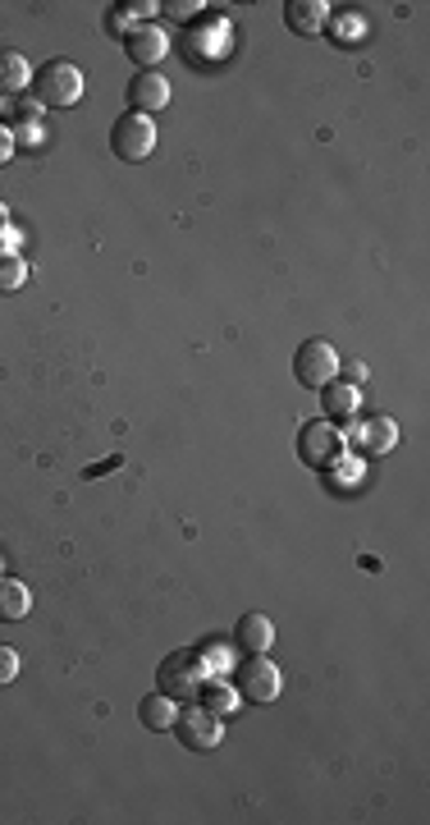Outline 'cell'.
Instances as JSON below:
<instances>
[{
	"label": "cell",
	"instance_id": "11",
	"mask_svg": "<svg viewBox=\"0 0 430 825\" xmlns=\"http://www.w3.org/2000/svg\"><path fill=\"white\" fill-rule=\"evenodd\" d=\"M234 643L243 647L248 656H266V651L275 647V624H271V615H261V610H248V615L234 624Z\"/></svg>",
	"mask_w": 430,
	"mask_h": 825
},
{
	"label": "cell",
	"instance_id": "25",
	"mask_svg": "<svg viewBox=\"0 0 430 825\" xmlns=\"http://www.w3.org/2000/svg\"><path fill=\"white\" fill-rule=\"evenodd\" d=\"M0 225H10V207L5 202H0Z\"/></svg>",
	"mask_w": 430,
	"mask_h": 825
},
{
	"label": "cell",
	"instance_id": "21",
	"mask_svg": "<svg viewBox=\"0 0 430 825\" xmlns=\"http://www.w3.org/2000/svg\"><path fill=\"white\" fill-rule=\"evenodd\" d=\"M14 679H19V651L0 643V688H5V683H14Z\"/></svg>",
	"mask_w": 430,
	"mask_h": 825
},
{
	"label": "cell",
	"instance_id": "24",
	"mask_svg": "<svg viewBox=\"0 0 430 825\" xmlns=\"http://www.w3.org/2000/svg\"><path fill=\"white\" fill-rule=\"evenodd\" d=\"M119 463H124V459L110 455V459H101V463H92V468H87V478H101V473H110V468H119Z\"/></svg>",
	"mask_w": 430,
	"mask_h": 825
},
{
	"label": "cell",
	"instance_id": "22",
	"mask_svg": "<svg viewBox=\"0 0 430 825\" xmlns=\"http://www.w3.org/2000/svg\"><path fill=\"white\" fill-rule=\"evenodd\" d=\"M14 148H19V143H14V129H10V125H0V165H10V161H14Z\"/></svg>",
	"mask_w": 430,
	"mask_h": 825
},
{
	"label": "cell",
	"instance_id": "23",
	"mask_svg": "<svg viewBox=\"0 0 430 825\" xmlns=\"http://www.w3.org/2000/svg\"><path fill=\"white\" fill-rule=\"evenodd\" d=\"M14 143H41V125H37V120H23V125L14 129Z\"/></svg>",
	"mask_w": 430,
	"mask_h": 825
},
{
	"label": "cell",
	"instance_id": "17",
	"mask_svg": "<svg viewBox=\"0 0 430 825\" xmlns=\"http://www.w3.org/2000/svg\"><path fill=\"white\" fill-rule=\"evenodd\" d=\"M321 399H325V413L330 417H353L357 409H362V390L348 386V381H330L321 390Z\"/></svg>",
	"mask_w": 430,
	"mask_h": 825
},
{
	"label": "cell",
	"instance_id": "10",
	"mask_svg": "<svg viewBox=\"0 0 430 825\" xmlns=\"http://www.w3.org/2000/svg\"><path fill=\"white\" fill-rule=\"evenodd\" d=\"M124 51L138 69H156L165 60V51H170V37H165V28H156V23H138V28L124 33Z\"/></svg>",
	"mask_w": 430,
	"mask_h": 825
},
{
	"label": "cell",
	"instance_id": "20",
	"mask_svg": "<svg viewBox=\"0 0 430 825\" xmlns=\"http://www.w3.org/2000/svg\"><path fill=\"white\" fill-rule=\"evenodd\" d=\"M160 10H165V14H170L175 23H193V19H198V14L206 10V5H202V0H165V5H160Z\"/></svg>",
	"mask_w": 430,
	"mask_h": 825
},
{
	"label": "cell",
	"instance_id": "7",
	"mask_svg": "<svg viewBox=\"0 0 430 825\" xmlns=\"http://www.w3.org/2000/svg\"><path fill=\"white\" fill-rule=\"evenodd\" d=\"M156 679H160V693L165 697H175V702H188V697H198V688H202V660H198V651H170L160 660V670H156Z\"/></svg>",
	"mask_w": 430,
	"mask_h": 825
},
{
	"label": "cell",
	"instance_id": "16",
	"mask_svg": "<svg viewBox=\"0 0 430 825\" xmlns=\"http://www.w3.org/2000/svg\"><path fill=\"white\" fill-rule=\"evenodd\" d=\"M23 87H33V64L19 51H0V97H5V92H23Z\"/></svg>",
	"mask_w": 430,
	"mask_h": 825
},
{
	"label": "cell",
	"instance_id": "9",
	"mask_svg": "<svg viewBox=\"0 0 430 825\" xmlns=\"http://www.w3.org/2000/svg\"><path fill=\"white\" fill-rule=\"evenodd\" d=\"M124 97H129V110L156 115V110L170 106V79L156 74V69H138V74L129 79V87H124Z\"/></svg>",
	"mask_w": 430,
	"mask_h": 825
},
{
	"label": "cell",
	"instance_id": "19",
	"mask_svg": "<svg viewBox=\"0 0 430 825\" xmlns=\"http://www.w3.org/2000/svg\"><path fill=\"white\" fill-rule=\"evenodd\" d=\"M198 660H202V674H229V670H234L229 647H220V643H202V647H198Z\"/></svg>",
	"mask_w": 430,
	"mask_h": 825
},
{
	"label": "cell",
	"instance_id": "6",
	"mask_svg": "<svg viewBox=\"0 0 430 825\" xmlns=\"http://www.w3.org/2000/svg\"><path fill=\"white\" fill-rule=\"evenodd\" d=\"M110 148L119 161H147L156 152V120L152 115H138V110L119 115L110 129Z\"/></svg>",
	"mask_w": 430,
	"mask_h": 825
},
{
	"label": "cell",
	"instance_id": "13",
	"mask_svg": "<svg viewBox=\"0 0 430 825\" xmlns=\"http://www.w3.org/2000/svg\"><path fill=\"white\" fill-rule=\"evenodd\" d=\"M28 610H33L28 582H19V578H0V624H19V620H28Z\"/></svg>",
	"mask_w": 430,
	"mask_h": 825
},
{
	"label": "cell",
	"instance_id": "1",
	"mask_svg": "<svg viewBox=\"0 0 430 825\" xmlns=\"http://www.w3.org/2000/svg\"><path fill=\"white\" fill-rule=\"evenodd\" d=\"M348 455V436L334 427L330 417H312L298 427V459L307 468H316V473H330L334 463H339Z\"/></svg>",
	"mask_w": 430,
	"mask_h": 825
},
{
	"label": "cell",
	"instance_id": "4",
	"mask_svg": "<svg viewBox=\"0 0 430 825\" xmlns=\"http://www.w3.org/2000/svg\"><path fill=\"white\" fill-rule=\"evenodd\" d=\"M234 688L252 706H271L279 697V688H284V674H279V665L271 656H248L243 665H234Z\"/></svg>",
	"mask_w": 430,
	"mask_h": 825
},
{
	"label": "cell",
	"instance_id": "8",
	"mask_svg": "<svg viewBox=\"0 0 430 825\" xmlns=\"http://www.w3.org/2000/svg\"><path fill=\"white\" fill-rule=\"evenodd\" d=\"M348 436H353V445H357V450H362L367 459H385L390 450H398V440H403V432H398V422H394V417H385V413L357 417Z\"/></svg>",
	"mask_w": 430,
	"mask_h": 825
},
{
	"label": "cell",
	"instance_id": "12",
	"mask_svg": "<svg viewBox=\"0 0 430 825\" xmlns=\"http://www.w3.org/2000/svg\"><path fill=\"white\" fill-rule=\"evenodd\" d=\"M284 23L302 37H316L330 23V5L325 0H289V5H284Z\"/></svg>",
	"mask_w": 430,
	"mask_h": 825
},
{
	"label": "cell",
	"instance_id": "2",
	"mask_svg": "<svg viewBox=\"0 0 430 825\" xmlns=\"http://www.w3.org/2000/svg\"><path fill=\"white\" fill-rule=\"evenodd\" d=\"M33 87H37V102L41 106H56V110L60 106H74L83 97V69L74 60H46L37 69Z\"/></svg>",
	"mask_w": 430,
	"mask_h": 825
},
{
	"label": "cell",
	"instance_id": "15",
	"mask_svg": "<svg viewBox=\"0 0 430 825\" xmlns=\"http://www.w3.org/2000/svg\"><path fill=\"white\" fill-rule=\"evenodd\" d=\"M198 697H202V706H211V711H215V716H234V711H238V702H243V697H238V688H234V683H225L220 674H211V679H202V688H198Z\"/></svg>",
	"mask_w": 430,
	"mask_h": 825
},
{
	"label": "cell",
	"instance_id": "18",
	"mask_svg": "<svg viewBox=\"0 0 430 825\" xmlns=\"http://www.w3.org/2000/svg\"><path fill=\"white\" fill-rule=\"evenodd\" d=\"M28 285V267H23L19 252H0V294H14Z\"/></svg>",
	"mask_w": 430,
	"mask_h": 825
},
{
	"label": "cell",
	"instance_id": "14",
	"mask_svg": "<svg viewBox=\"0 0 430 825\" xmlns=\"http://www.w3.org/2000/svg\"><path fill=\"white\" fill-rule=\"evenodd\" d=\"M175 716H179L175 697H165L160 688H156V693H147V697H142V706H138V720L147 724L152 734H165V729H175Z\"/></svg>",
	"mask_w": 430,
	"mask_h": 825
},
{
	"label": "cell",
	"instance_id": "5",
	"mask_svg": "<svg viewBox=\"0 0 430 825\" xmlns=\"http://www.w3.org/2000/svg\"><path fill=\"white\" fill-rule=\"evenodd\" d=\"M175 734H179L183 747H193V752H215L225 743V716H215L211 706H179Z\"/></svg>",
	"mask_w": 430,
	"mask_h": 825
},
{
	"label": "cell",
	"instance_id": "3",
	"mask_svg": "<svg viewBox=\"0 0 430 825\" xmlns=\"http://www.w3.org/2000/svg\"><path fill=\"white\" fill-rule=\"evenodd\" d=\"M339 353H334L330 340H302L294 349V376H298V386L307 390H325L330 381H339Z\"/></svg>",
	"mask_w": 430,
	"mask_h": 825
}]
</instances>
